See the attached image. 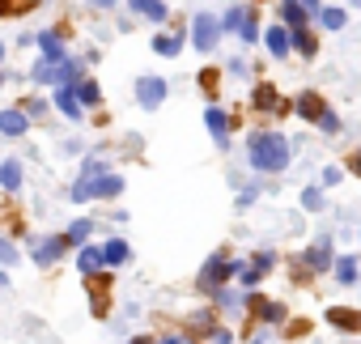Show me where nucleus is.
I'll list each match as a JSON object with an SVG mask.
<instances>
[{
  "label": "nucleus",
  "instance_id": "37",
  "mask_svg": "<svg viewBox=\"0 0 361 344\" xmlns=\"http://www.w3.org/2000/svg\"><path fill=\"white\" fill-rule=\"evenodd\" d=\"M348 170H353V175H361V149L348 153Z\"/></svg>",
  "mask_w": 361,
  "mask_h": 344
},
{
  "label": "nucleus",
  "instance_id": "5",
  "mask_svg": "<svg viewBox=\"0 0 361 344\" xmlns=\"http://www.w3.org/2000/svg\"><path fill=\"white\" fill-rule=\"evenodd\" d=\"M251 106H255V111H264V115H285V111H293V106L276 94V85H268V81H264V85H255Z\"/></svg>",
  "mask_w": 361,
  "mask_h": 344
},
{
  "label": "nucleus",
  "instance_id": "10",
  "mask_svg": "<svg viewBox=\"0 0 361 344\" xmlns=\"http://www.w3.org/2000/svg\"><path fill=\"white\" fill-rule=\"evenodd\" d=\"M306 22H310V13H306L302 0H281V26L285 30H306Z\"/></svg>",
  "mask_w": 361,
  "mask_h": 344
},
{
  "label": "nucleus",
  "instance_id": "36",
  "mask_svg": "<svg viewBox=\"0 0 361 344\" xmlns=\"http://www.w3.org/2000/svg\"><path fill=\"white\" fill-rule=\"evenodd\" d=\"M13 259H18V251H13L5 238H0V264H13Z\"/></svg>",
  "mask_w": 361,
  "mask_h": 344
},
{
  "label": "nucleus",
  "instance_id": "30",
  "mask_svg": "<svg viewBox=\"0 0 361 344\" xmlns=\"http://www.w3.org/2000/svg\"><path fill=\"white\" fill-rule=\"evenodd\" d=\"M243 18H247V9H243V5H238V9H230V13L221 18V30H238V26H243Z\"/></svg>",
  "mask_w": 361,
  "mask_h": 344
},
{
  "label": "nucleus",
  "instance_id": "18",
  "mask_svg": "<svg viewBox=\"0 0 361 344\" xmlns=\"http://www.w3.org/2000/svg\"><path fill=\"white\" fill-rule=\"evenodd\" d=\"M39 47H43L47 60H60L64 56V35L60 30H47V35H39Z\"/></svg>",
  "mask_w": 361,
  "mask_h": 344
},
{
  "label": "nucleus",
  "instance_id": "27",
  "mask_svg": "<svg viewBox=\"0 0 361 344\" xmlns=\"http://www.w3.org/2000/svg\"><path fill=\"white\" fill-rule=\"evenodd\" d=\"M238 39H243V43H255V39H259V22H255V9H247V18H243V26H238Z\"/></svg>",
  "mask_w": 361,
  "mask_h": 344
},
{
  "label": "nucleus",
  "instance_id": "32",
  "mask_svg": "<svg viewBox=\"0 0 361 344\" xmlns=\"http://www.w3.org/2000/svg\"><path fill=\"white\" fill-rule=\"evenodd\" d=\"M64 238H68V242H85V238H90V221H73V230H68Z\"/></svg>",
  "mask_w": 361,
  "mask_h": 344
},
{
  "label": "nucleus",
  "instance_id": "25",
  "mask_svg": "<svg viewBox=\"0 0 361 344\" xmlns=\"http://www.w3.org/2000/svg\"><path fill=\"white\" fill-rule=\"evenodd\" d=\"M319 22H323V30H344V22H348V13L331 5V9H323V13H319Z\"/></svg>",
  "mask_w": 361,
  "mask_h": 344
},
{
  "label": "nucleus",
  "instance_id": "26",
  "mask_svg": "<svg viewBox=\"0 0 361 344\" xmlns=\"http://www.w3.org/2000/svg\"><path fill=\"white\" fill-rule=\"evenodd\" d=\"M102 259H106V264H123V259H128V242H123V238H111V242L102 247Z\"/></svg>",
  "mask_w": 361,
  "mask_h": 344
},
{
  "label": "nucleus",
  "instance_id": "11",
  "mask_svg": "<svg viewBox=\"0 0 361 344\" xmlns=\"http://www.w3.org/2000/svg\"><path fill=\"white\" fill-rule=\"evenodd\" d=\"M310 272H327V268H336V259H331V242L327 238H319L310 251H306V259H302Z\"/></svg>",
  "mask_w": 361,
  "mask_h": 344
},
{
  "label": "nucleus",
  "instance_id": "22",
  "mask_svg": "<svg viewBox=\"0 0 361 344\" xmlns=\"http://www.w3.org/2000/svg\"><path fill=\"white\" fill-rule=\"evenodd\" d=\"M331 272H336V281H340V285H353V281H357V259H353V255H340Z\"/></svg>",
  "mask_w": 361,
  "mask_h": 344
},
{
  "label": "nucleus",
  "instance_id": "41",
  "mask_svg": "<svg viewBox=\"0 0 361 344\" xmlns=\"http://www.w3.org/2000/svg\"><path fill=\"white\" fill-rule=\"evenodd\" d=\"M0 13H9V5H5V0H0Z\"/></svg>",
  "mask_w": 361,
  "mask_h": 344
},
{
  "label": "nucleus",
  "instance_id": "17",
  "mask_svg": "<svg viewBox=\"0 0 361 344\" xmlns=\"http://www.w3.org/2000/svg\"><path fill=\"white\" fill-rule=\"evenodd\" d=\"M293 51L306 56V60H314V56H319V39H314L310 30H293Z\"/></svg>",
  "mask_w": 361,
  "mask_h": 344
},
{
  "label": "nucleus",
  "instance_id": "42",
  "mask_svg": "<svg viewBox=\"0 0 361 344\" xmlns=\"http://www.w3.org/2000/svg\"><path fill=\"white\" fill-rule=\"evenodd\" d=\"M0 60H5V47H0Z\"/></svg>",
  "mask_w": 361,
  "mask_h": 344
},
{
  "label": "nucleus",
  "instance_id": "29",
  "mask_svg": "<svg viewBox=\"0 0 361 344\" xmlns=\"http://www.w3.org/2000/svg\"><path fill=\"white\" fill-rule=\"evenodd\" d=\"M77 98H81L85 106H94V102H98V85H94V81H77Z\"/></svg>",
  "mask_w": 361,
  "mask_h": 344
},
{
  "label": "nucleus",
  "instance_id": "19",
  "mask_svg": "<svg viewBox=\"0 0 361 344\" xmlns=\"http://www.w3.org/2000/svg\"><path fill=\"white\" fill-rule=\"evenodd\" d=\"M64 247H68V238H47V242L35 251V259H39V264H51V259H60V255H64Z\"/></svg>",
  "mask_w": 361,
  "mask_h": 344
},
{
  "label": "nucleus",
  "instance_id": "33",
  "mask_svg": "<svg viewBox=\"0 0 361 344\" xmlns=\"http://www.w3.org/2000/svg\"><path fill=\"white\" fill-rule=\"evenodd\" d=\"M340 179H344V170H340V166H327V170H323V188H336Z\"/></svg>",
  "mask_w": 361,
  "mask_h": 344
},
{
  "label": "nucleus",
  "instance_id": "6",
  "mask_svg": "<svg viewBox=\"0 0 361 344\" xmlns=\"http://www.w3.org/2000/svg\"><path fill=\"white\" fill-rule=\"evenodd\" d=\"M136 102H140L145 111H157V106L166 102V81H161V77H140V81H136Z\"/></svg>",
  "mask_w": 361,
  "mask_h": 344
},
{
  "label": "nucleus",
  "instance_id": "35",
  "mask_svg": "<svg viewBox=\"0 0 361 344\" xmlns=\"http://www.w3.org/2000/svg\"><path fill=\"white\" fill-rule=\"evenodd\" d=\"M251 264H255V268H259V272H268V268H272V264H276V255H272V251H259V255H255V259H251Z\"/></svg>",
  "mask_w": 361,
  "mask_h": 344
},
{
  "label": "nucleus",
  "instance_id": "9",
  "mask_svg": "<svg viewBox=\"0 0 361 344\" xmlns=\"http://www.w3.org/2000/svg\"><path fill=\"white\" fill-rule=\"evenodd\" d=\"M264 47H268L276 60H285V56L293 51V30H285V26H268V30H264Z\"/></svg>",
  "mask_w": 361,
  "mask_h": 344
},
{
  "label": "nucleus",
  "instance_id": "7",
  "mask_svg": "<svg viewBox=\"0 0 361 344\" xmlns=\"http://www.w3.org/2000/svg\"><path fill=\"white\" fill-rule=\"evenodd\" d=\"M30 77H35V81H43V85H56V81H77V64H56V60H43Z\"/></svg>",
  "mask_w": 361,
  "mask_h": 344
},
{
  "label": "nucleus",
  "instance_id": "12",
  "mask_svg": "<svg viewBox=\"0 0 361 344\" xmlns=\"http://www.w3.org/2000/svg\"><path fill=\"white\" fill-rule=\"evenodd\" d=\"M204 123H209L213 140L226 149V145H230V119H226V111H221V106H209V111H204Z\"/></svg>",
  "mask_w": 361,
  "mask_h": 344
},
{
  "label": "nucleus",
  "instance_id": "34",
  "mask_svg": "<svg viewBox=\"0 0 361 344\" xmlns=\"http://www.w3.org/2000/svg\"><path fill=\"white\" fill-rule=\"evenodd\" d=\"M319 132H340V115H336V111H327V115H323V123H319Z\"/></svg>",
  "mask_w": 361,
  "mask_h": 344
},
{
  "label": "nucleus",
  "instance_id": "28",
  "mask_svg": "<svg viewBox=\"0 0 361 344\" xmlns=\"http://www.w3.org/2000/svg\"><path fill=\"white\" fill-rule=\"evenodd\" d=\"M238 281L251 289V285H259V281H264V272H259L255 264H238Z\"/></svg>",
  "mask_w": 361,
  "mask_h": 344
},
{
  "label": "nucleus",
  "instance_id": "40",
  "mask_svg": "<svg viewBox=\"0 0 361 344\" xmlns=\"http://www.w3.org/2000/svg\"><path fill=\"white\" fill-rule=\"evenodd\" d=\"M161 344H183V340H178V336H170V340H161Z\"/></svg>",
  "mask_w": 361,
  "mask_h": 344
},
{
  "label": "nucleus",
  "instance_id": "14",
  "mask_svg": "<svg viewBox=\"0 0 361 344\" xmlns=\"http://www.w3.org/2000/svg\"><path fill=\"white\" fill-rule=\"evenodd\" d=\"M26 128H30V115L26 111H18V106L13 111H0V132H5V136H22Z\"/></svg>",
  "mask_w": 361,
  "mask_h": 344
},
{
  "label": "nucleus",
  "instance_id": "39",
  "mask_svg": "<svg viewBox=\"0 0 361 344\" xmlns=\"http://www.w3.org/2000/svg\"><path fill=\"white\" fill-rule=\"evenodd\" d=\"M94 5H102V9H111V5H115V0H94Z\"/></svg>",
  "mask_w": 361,
  "mask_h": 344
},
{
  "label": "nucleus",
  "instance_id": "8",
  "mask_svg": "<svg viewBox=\"0 0 361 344\" xmlns=\"http://www.w3.org/2000/svg\"><path fill=\"white\" fill-rule=\"evenodd\" d=\"M293 111H298V115H302L306 123H314V128H319V123H323V115H327L331 106H327V102H323L319 94H298V102H293Z\"/></svg>",
  "mask_w": 361,
  "mask_h": 344
},
{
  "label": "nucleus",
  "instance_id": "31",
  "mask_svg": "<svg viewBox=\"0 0 361 344\" xmlns=\"http://www.w3.org/2000/svg\"><path fill=\"white\" fill-rule=\"evenodd\" d=\"M319 204H323V192H319V188H306V192H302V209L319 213Z\"/></svg>",
  "mask_w": 361,
  "mask_h": 344
},
{
  "label": "nucleus",
  "instance_id": "43",
  "mask_svg": "<svg viewBox=\"0 0 361 344\" xmlns=\"http://www.w3.org/2000/svg\"><path fill=\"white\" fill-rule=\"evenodd\" d=\"M353 5H361V0H353Z\"/></svg>",
  "mask_w": 361,
  "mask_h": 344
},
{
  "label": "nucleus",
  "instance_id": "4",
  "mask_svg": "<svg viewBox=\"0 0 361 344\" xmlns=\"http://www.w3.org/2000/svg\"><path fill=\"white\" fill-rule=\"evenodd\" d=\"M217 39H221V18H213V13H196V22H192V43H196L200 51H213Z\"/></svg>",
  "mask_w": 361,
  "mask_h": 344
},
{
  "label": "nucleus",
  "instance_id": "13",
  "mask_svg": "<svg viewBox=\"0 0 361 344\" xmlns=\"http://www.w3.org/2000/svg\"><path fill=\"white\" fill-rule=\"evenodd\" d=\"M327 323L340 327V331H361V314H357L353 306H331V310H327Z\"/></svg>",
  "mask_w": 361,
  "mask_h": 344
},
{
  "label": "nucleus",
  "instance_id": "21",
  "mask_svg": "<svg viewBox=\"0 0 361 344\" xmlns=\"http://www.w3.org/2000/svg\"><path fill=\"white\" fill-rule=\"evenodd\" d=\"M153 51L157 56H178V51H183V35H157L153 39Z\"/></svg>",
  "mask_w": 361,
  "mask_h": 344
},
{
  "label": "nucleus",
  "instance_id": "20",
  "mask_svg": "<svg viewBox=\"0 0 361 344\" xmlns=\"http://www.w3.org/2000/svg\"><path fill=\"white\" fill-rule=\"evenodd\" d=\"M77 264H81V272H85V276H94V272H98V268H102L106 259H102V251H98V247H81Z\"/></svg>",
  "mask_w": 361,
  "mask_h": 344
},
{
  "label": "nucleus",
  "instance_id": "2",
  "mask_svg": "<svg viewBox=\"0 0 361 344\" xmlns=\"http://www.w3.org/2000/svg\"><path fill=\"white\" fill-rule=\"evenodd\" d=\"M123 192V175H98V179H77L73 200H102V196H119Z\"/></svg>",
  "mask_w": 361,
  "mask_h": 344
},
{
  "label": "nucleus",
  "instance_id": "3",
  "mask_svg": "<svg viewBox=\"0 0 361 344\" xmlns=\"http://www.w3.org/2000/svg\"><path fill=\"white\" fill-rule=\"evenodd\" d=\"M230 276H238V264H234L226 251H217V255H213V259L200 268V289H204V293H217V289H221Z\"/></svg>",
  "mask_w": 361,
  "mask_h": 344
},
{
  "label": "nucleus",
  "instance_id": "23",
  "mask_svg": "<svg viewBox=\"0 0 361 344\" xmlns=\"http://www.w3.org/2000/svg\"><path fill=\"white\" fill-rule=\"evenodd\" d=\"M56 106H60L68 119H77V115H81V98H77L73 90H60V94H56Z\"/></svg>",
  "mask_w": 361,
  "mask_h": 344
},
{
  "label": "nucleus",
  "instance_id": "1",
  "mask_svg": "<svg viewBox=\"0 0 361 344\" xmlns=\"http://www.w3.org/2000/svg\"><path fill=\"white\" fill-rule=\"evenodd\" d=\"M247 157H251V166L259 170V175H281V170L289 166V136H281V132H251Z\"/></svg>",
  "mask_w": 361,
  "mask_h": 344
},
{
  "label": "nucleus",
  "instance_id": "15",
  "mask_svg": "<svg viewBox=\"0 0 361 344\" xmlns=\"http://www.w3.org/2000/svg\"><path fill=\"white\" fill-rule=\"evenodd\" d=\"M251 310H255L264 323H281V319H285V306H281V302H264V297H251Z\"/></svg>",
  "mask_w": 361,
  "mask_h": 344
},
{
  "label": "nucleus",
  "instance_id": "38",
  "mask_svg": "<svg viewBox=\"0 0 361 344\" xmlns=\"http://www.w3.org/2000/svg\"><path fill=\"white\" fill-rule=\"evenodd\" d=\"M230 340H234V336H230V331H221V327H217V331H213V344H230Z\"/></svg>",
  "mask_w": 361,
  "mask_h": 344
},
{
  "label": "nucleus",
  "instance_id": "24",
  "mask_svg": "<svg viewBox=\"0 0 361 344\" xmlns=\"http://www.w3.org/2000/svg\"><path fill=\"white\" fill-rule=\"evenodd\" d=\"M0 183H5L9 192L22 188V161H5V166H0Z\"/></svg>",
  "mask_w": 361,
  "mask_h": 344
},
{
  "label": "nucleus",
  "instance_id": "16",
  "mask_svg": "<svg viewBox=\"0 0 361 344\" xmlns=\"http://www.w3.org/2000/svg\"><path fill=\"white\" fill-rule=\"evenodd\" d=\"M132 9L140 13V18H149V22H166V5H161V0H132Z\"/></svg>",
  "mask_w": 361,
  "mask_h": 344
}]
</instances>
